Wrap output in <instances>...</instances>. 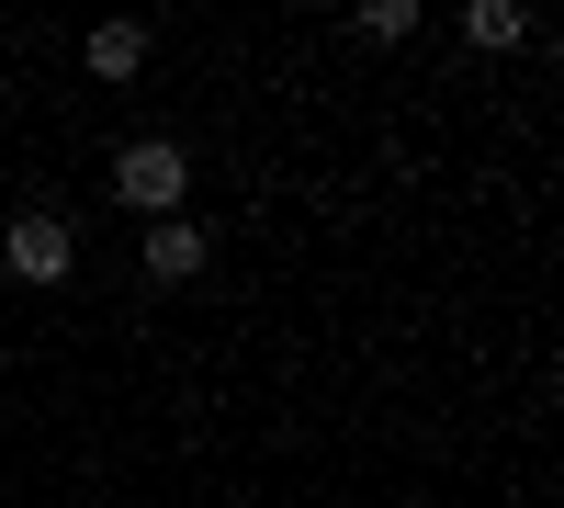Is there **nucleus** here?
<instances>
[{
  "label": "nucleus",
  "mask_w": 564,
  "mask_h": 508,
  "mask_svg": "<svg viewBox=\"0 0 564 508\" xmlns=\"http://www.w3.org/2000/svg\"><path fill=\"white\" fill-rule=\"evenodd\" d=\"M113 193H124V215H181V193H193V159H181L170 136H135V148L113 159Z\"/></svg>",
  "instance_id": "nucleus-1"
},
{
  "label": "nucleus",
  "mask_w": 564,
  "mask_h": 508,
  "mask_svg": "<svg viewBox=\"0 0 564 508\" xmlns=\"http://www.w3.org/2000/svg\"><path fill=\"white\" fill-rule=\"evenodd\" d=\"M0 260H12L23 283H68V260H79V249H68V226H57V215H23L12 238H0Z\"/></svg>",
  "instance_id": "nucleus-2"
},
{
  "label": "nucleus",
  "mask_w": 564,
  "mask_h": 508,
  "mask_svg": "<svg viewBox=\"0 0 564 508\" xmlns=\"http://www.w3.org/2000/svg\"><path fill=\"white\" fill-rule=\"evenodd\" d=\"M135 271H148V283H193V271H204V226L159 215V226H148V260H135Z\"/></svg>",
  "instance_id": "nucleus-3"
},
{
  "label": "nucleus",
  "mask_w": 564,
  "mask_h": 508,
  "mask_svg": "<svg viewBox=\"0 0 564 508\" xmlns=\"http://www.w3.org/2000/svg\"><path fill=\"white\" fill-rule=\"evenodd\" d=\"M148 68V23H90V79H135Z\"/></svg>",
  "instance_id": "nucleus-4"
},
{
  "label": "nucleus",
  "mask_w": 564,
  "mask_h": 508,
  "mask_svg": "<svg viewBox=\"0 0 564 508\" xmlns=\"http://www.w3.org/2000/svg\"><path fill=\"white\" fill-rule=\"evenodd\" d=\"M463 34L497 57V45H520V34H531V12H520V0H475V12H463Z\"/></svg>",
  "instance_id": "nucleus-5"
},
{
  "label": "nucleus",
  "mask_w": 564,
  "mask_h": 508,
  "mask_svg": "<svg viewBox=\"0 0 564 508\" xmlns=\"http://www.w3.org/2000/svg\"><path fill=\"white\" fill-rule=\"evenodd\" d=\"M361 34H372V45H406V34H417V0H361Z\"/></svg>",
  "instance_id": "nucleus-6"
}]
</instances>
